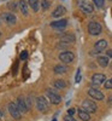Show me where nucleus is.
<instances>
[{
	"mask_svg": "<svg viewBox=\"0 0 112 121\" xmlns=\"http://www.w3.org/2000/svg\"><path fill=\"white\" fill-rule=\"evenodd\" d=\"M1 119H3V112L0 110V120H1Z\"/></svg>",
	"mask_w": 112,
	"mask_h": 121,
	"instance_id": "31",
	"label": "nucleus"
},
{
	"mask_svg": "<svg viewBox=\"0 0 112 121\" xmlns=\"http://www.w3.org/2000/svg\"><path fill=\"white\" fill-rule=\"evenodd\" d=\"M77 114H78V117L82 120V121H89V120H90L89 113H87L86 110H83L82 108H80V109L77 110Z\"/></svg>",
	"mask_w": 112,
	"mask_h": 121,
	"instance_id": "16",
	"label": "nucleus"
},
{
	"mask_svg": "<svg viewBox=\"0 0 112 121\" xmlns=\"http://www.w3.org/2000/svg\"><path fill=\"white\" fill-rule=\"evenodd\" d=\"M111 1H112V0H111Z\"/></svg>",
	"mask_w": 112,
	"mask_h": 121,
	"instance_id": "34",
	"label": "nucleus"
},
{
	"mask_svg": "<svg viewBox=\"0 0 112 121\" xmlns=\"http://www.w3.org/2000/svg\"><path fill=\"white\" fill-rule=\"evenodd\" d=\"M65 12H66V9L64 6H57V9L52 12V16L58 18V17H62L63 15H65Z\"/></svg>",
	"mask_w": 112,
	"mask_h": 121,
	"instance_id": "17",
	"label": "nucleus"
},
{
	"mask_svg": "<svg viewBox=\"0 0 112 121\" xmlns=\"http://www.w3.org/2000/svg\"><path fill=\"white\" fill-rule=\"evenodd\" d=\"M41 5H42V10L44 11H46V10L49 7V5H51V3L48 1V0H42V3H41Z\"/></svg>",
	"mask_w": 112,
	"mask_h": 121,
	"instance_id": "24",
	"label": "nucleus"
},
{
	"mask_svg": "<svg viewBox=\"0 0 112 121\" xmlns=\"http://www.w3.org/2000/svg\"><path fill=\"white\" fill-rule=\"evenodd\" d=\"M88 95H89V97H92L93 99H96V100H103V99L105 98L104 93L101 92L100 90L94 88V87H92V88L88 90Z\"/></svg>",
	"mask_w": 112,
	"mask_h": 121,
	"instance_id": "9",
	"label": "nucleus"
},
{
	"mask_svg": "<svg viewBox=\"0 0 112 121\" xmlns=\"http://www.w3.org/2000/svg\"><path fill=\"white\" fill-rule=\"evenodd\" d=\"M0 36H1V33H0Z\"/></svg>",
	"mask_w": 112,
	"mask_h": 121,
	"instance_id": "33",
	"label": "nucleus"
},
{
	"mask_svg": "<svg viewBox=\"0 0 112 121\" xmlns=\"http://www.w3.org/2000/svg\"><path fill=\"white\" fill-rule=\"evenodd\" d=\"M19 58H21L22 60L27 59V58H28V51H23V52L21 53V56H19Z\"/></svg>",
	"mask_w": 112,
	"mask_h": 121,
	"instance_id": "25",
	"label": "nucleus"
},
{
	"mask_svg": "<svg viewBox=\"0 0 112 121\" xmlns=\"http://www.w3.org/2000/svg\"><path fill=\"white\" fill-rule=\"evenodd\" d=\"M106 80L105 74H101V73H95L93 76H92V85L93 86H100L101 84H104Z\"/></svg>",
	"mask_w": 112,
	"mask_h": 121,
	"instance_id": "8",
	"label": "nucleus"
},
{
	"mask_svg": "<svg viewBox=\"0 0 112 121\" xmlns=\"http://www.w3.org/2000/svg\"><path fill=\"white\" fill-rule=\"evenodd\" d=\"M60 40H62L63 43H74L75 40H76V38H75V35L74 34H64V35H62L60 36Z\"/></svg>",
	"mask_w": 112,
	"mask_h": 121,
	"instance_id": "18",
	"label": "nucleus"
},
{
	"mask_svg": "<svg viewBox=\"0 0 112 121\" xmlns=\"http://www.w3.org/2000/svg\"><path fill=\"white\" fill-rule=\"evenodd\" d=\"M78 6L84 13H92L94 11V6L88 0H78Z\"/></svg>",
	"mask_w": 112,
	"mask_h": 121,
	"instance_id": "4",
	"label": "nucleus"
},
{
	"mask_svg": "<svg viewBox=\"0 0 112 121\" xmlns=\"http://www.w3.org/2000/svg\"><path fill=\"white\" fill-rule=\"evenodd\" d=\"M28 4L30 5V7H32L35 12L39 11V9H40V1L39 0H28Z\"/></svg>",
	"mask_w": 112,
	"mask_h": 121,
	"instance_id": "21",
	"label": "nucleus"
},
{
	"mask_svg": "<svg viewBox=\"0 0 112 121\" xmlns=\"http://www.w3.org/2000/svg\"><path fill=\"white\" fill-rule=\"evenodd\" d=\"M107 47V41L105 39H101V40H99V41H96L95 43V45H94V48L96 50V52H101L103 50H105Z\"/></svg>",
	"mask_w": 112,
	"mask_h": 121,
	"instance_id": "13",
	"label": "nucleus"
},
{
	"mask_svg": "<svg viewBox=\"0 0 112 121\" xmlns=\"http://www.w3.org/2000/svg\"><path fill=\"white\" fill-rule=\"evenodd\" d=\"M3 18L5 19V22L8 23V24H15L16 21H17L16 16L13 13H11V12H4L3 13Z\"/></svg>",
	"mask_w": 112,
	"mask_h": 121,
	"instance_id": "12",
	"label": "nucleus"
},
{
	"mask_svg": "<svg viewBox=\"0 0 112 121\" xmlns=\"http://www.w3.org/2000/svg\"><path fill=\"white\" fill-rule=\"evenodd\" d=\"M53 121H57V120H56V119H54V120H53Z\"/></svg>",
	"mask_w": 112,
	"mask_h": 121,
	"instance_id": "32",
	"label": "nucleus"
},
{
	"mask_svg": "<svg viewBox=\"0 0 112 121\" xmlns=\"http://www.w3.org/2000/svg\"><path fill=\"white\" fill-rule=\"evenodd\" d=\"M17 107H18V109L21 110V113H27L28 112V105H27V103H25V99L24 98H22V97H19L18 99H17Z\"/></svg>",
	"mask_w": 112,
	"mask_h": 121,
	"instance_id": "10",
	"label": "nucleus"
},
{
	"mask_svg": "<svg viewBox=\"0 0 112 121\" xmlns=\"http://www.w3.org/2000/svg\"><path fill=\"white\" fill-rule=\"evenodd\" d=\"M59 59L62 60L63 63H71V62H74V59H75V55L70 51H63L59 55Z\"/></svg>",
	"mask_w": 112,
	"mask_h": 121,
	"instance_id": "7",
	"label": "nucleus"
},
{
	"mask_svg": "<svg viewBox=\"0 0 112 121\" xmlns=\"http://www.w3.org/2000/svg\"><path fill=\"white\" fill-rule=\"evenodd\" d=\"M10 7H11V9H15V4L11 3V4H10Z\"/></svg>",
	"mask_w": 112,
	"mask_h": 121,
	"instance_id": "30",
	"label": "nucleus"
},
{
	"mask_svg": "<svg viewBox=\"0 0 112 121\" xmlns=\"http://www.w3.org/2000/svg\"><path fill=\"white\" fill-rule=\"evenodd\" d=\"M46 96H47L48 100L52 104H59L60 102H62V97L57 93L56 90H52V88L46 90Z\"/></svg>",
	"mask_w": 112,
	"mask_h": 121,
	"instance_id": "1",
	"label": "nucleus"
},
{
	"mask_svg": "<svg viewBox=\"0 0 112 121\" xmlns=\"http://www.w3.org/2000/svg\"><path fill=\"white\" fill-rule=\"evenodd\" d=\"M96 62H98V64H99L100 67L105 68V67H107L108 63H110V58H108L107 56H99V57L96 58Z\"/></svg>",
	"mask_w": 112,
	"mask_h": 121,
	"instance_id": "14",
	"label": "nucleus"
},
{
	"mask_svg": "<svg viewBox=\"0 0 112 121\" xmlns=\"http://www.w3.org/2000/svg\"><path fill=\"white\" fill-rule=\"evenodd\" d=\"M66 26H68V19H59V21L51 23V27L54 29H64Z\"/></svg>",
	"mask_w": 112,
	"mask_h": 121,
	"instance_id": "11",
	"label": "nucleus"
},
{
	"mask_svg": "<svg viewBox=\"0 0 112 121\" xmlns=\"http://www.w3.org/2000/svg\"><path fill=\"white\" fill-rule=\"evenodd\" d=\"M64 120H65V121H77L76 119H74L72 116H70V115H66V116L64 117Z\"/></svg>",
	"mask_w": 112,
	"mask_h": 121,
	"instance_id": "27",
	"label": "nucleus"
},
{
	"mask_svg": "<svg viewBox=\"0 0 112 121\" xmlns=\"http://www.w3.org/2000/svg\"><path fill=\"white\" fill-rule=\"evenodd\" d=\"M17 4H18V7H19V10H21V12L24 16H27L28 12H29V10H28V3L25 1V0H19Z\"/></svg>",
	"mask_w": 112,
	"mask_h": 121,
	"instance_id": "15",
	"label": "nucleus"
},
{
	"mask_svg": "<svg viewBox=\"0 0 112 121\" xmlns=\"http://www.w3.org/2000/svg\"><path fill=\"white\" fill-rule=\"evenodd\" d=\"M8 112L10 114H11V116L15 119V120H19V119H22V113H21V110L18 109L17 104L11 102L8 104Z\"/></svg>",
	"mask_w": 112,
	"mask_h": 121,
	"instance_id": "5",
	"label": "nucleus"
},
{
	"mask_svg": "<svg viewBox=\"0 0 112 121\" xmlns=\"http://www.w3.org/2000/svg\"><path fill=\"white\" fill-rule=\"evenodd\" d=\"M68 72V67L64 64H57L54 67V73L56 74H64Z\"/></svg>",
	"mask_w": 112,
	"mask_h": 121,
	"instance_id": "20",
	"label": "nucleus"
},
{
	"mask_svg": "<svg viewBox=\"0 0 112 121\" xmlns=\"http://www.w3.org/2000/svg\"><path fill=\"white\" fill-rule=\"evenodd\" d=\"M36 107L37 109L40 110L41 113H46L48 112V109H49V104H48V99H46L45 97H37L36 99Z\"/></svg>",
	"mask_w": 112,
	"mask_h": 121,
	"instance_id": "2",
	"label": "nucleus"
},
{
	"mask_svg": "<svg viewBox=\"0 0 112 121\" xmlns=\"http://www.w3.org/2000/svg\"><path fill=\"white\" fill-rule=\"evenodd\" d=\"M81 81V69L77 70V74H76V82H80Z\"/></svg>",
	"mask_w": 112,
	"mask_h": 121,
	"instance_id": "26",
	"label": "nucleus"
},
{
	"mask_svg": "<svg viewBox=\"0 0 112 121\" xmlns=\"http://www.w3.org/2000/svg\"><path fill=\"white\" fill-rule=\"evenodd\" d=\"M53 86L57 88V90H63L66 87V82L62 79H58V80H54L53 81Z\"/></svg>",
	"mask_w": 112,
	"mask_h": 121,
	"instance_id": "19",
	"label": "nucleus"
},
{
	"mask_svg": "<svg viewBox=\"0 0 112 121\" xmlns=\"http://www.w3.org/2000/svg\"><path fill=\"white\" fill-rule=\"evenodd\" d=\"M101 30H103V28H101V24L100 23H98V22H90L89 24H88V33L90 34V35H93V36H95V35H99L100 33H101Z\"/></svg>",
	"mask_w": 112,
	"mask_h": 121,
	"instance_id": "3",
	"label": "nucleus"
},
{
	"mask_svg": "<svg viewBox=\"0 0 112 121\" xmlns=\"http://www.w3.org/2000/svg\"><path fill=\"white\" fill-rule=\"evenodd\" d=\"M104 86L106 90H111L112 88V78L108 79V80H105V82H104Z\"/></svg>",
	"mask_w": 112,
	"mask_h": 121,
	"instance_id": "23",
	"label": "nucleus"
},
{
	"mask_svg": "<svg viewBox=\"0 0 112 121\" xmlns=\"http://www.w3.org/2000/svg\"><path fill=\"white\" fill-rule=\"evenodd\" d=\"M106 55H107V57L110 58V57H112V50H108V51H106Z\"/></svg>",
	"mask_w": 112,
	"mask_h": 121,
	"instance_id": "29",
	"label": "nucleus"
},
{
	"mask_svg": "<svg viewBox=\"0 0 112 121\" xmlns=\"http://www.w3.org/2000/svg\"><path fill=\"white\" fill-rule=\"evenodd\" d=\"M93 3H94V5L96 7L101 9V7L104 6V4H105V0H93Z\"/></svg>",
	"mask_w": 112,
	"mask_h": 121,
	"instance_id": "22",
	"label": "nucleus"
},
{
	"mask_svg": "<svg viewBox=\"0 0 112 121\" xmlns=\"http://www.w3.org/2000/svg\"><path fill=\"white\" fill-rule=\"evenodd\" d=\"M82 109L86 110L87 113H95L96 112V104L93 102V100H90V99H84L83 102H82Z\"/></svg>",
	"mask_w": 112,
	"mask_h": 121,
	"instance_id": "6",
	"label": "nucleus"
},
{
	"mask_svg": "<svg viewBox=\"0 0 112 121\" xmlns=\"http://www.w3.org/2000/svg\"><path fill=\"white\" fill-rule=\"evenodd\" d=\"M75 112H76V110H75L74 108H71V109H69V110H68V115H70V116H72V115L75 114Z\"/></svg>",
	"mask_w": 112,
	"mask_h": 121,
	"instance_id": "28",
	"label": "nucleus"
}]
</instances>
